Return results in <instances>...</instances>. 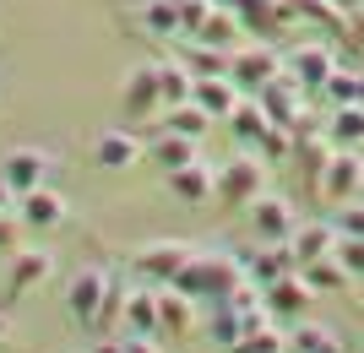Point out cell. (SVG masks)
<instances>
[{"label":"cell","instance_id":"obj_1","mask_svg":"<svg viewBox=\"0 0 364 353\" xmlns=\"http://www.w3.org/2000/svg\"><path fill=\"white\" fill-rule=\"evenodd\" d=\"M245 261L240 256H228V250H196L191 261H185V272L168 283V288H180V293H191L196 305H228V293L245 283Z\"/></svg>","mask_w":364,"mask_h":353},{"label":"cell","instance_id":"obj_2","mask_svg":"<svg viewBox=\"0 0 364 353\" xmlns=\"http://www.w3.org/2000/svg\"><path fill=\"white\" fill-rule=\"evenodd\" d=\"M213 196L223 201L228 212H240V207H250L256 196H267V158H261V153H240V158H228L223 169H218Z\"/></svg>","mask_w":364,"mask_h":353},{"label":"cell","instance_id":"obj_3","mask_svg":"<svg viewBox=\"0 0 364 353\" xmlns=\"http://www.w3.org/2000/svg\"><path fill=\"white\" fill-rule=\"evenodd\" d=\"M289 71V55L272 44H240L234 49V60H228V82L240 92H261L272 77H283Z\"/></svg>","mask_w":364,"mask_h":353},{"label":"cell","instance_id":"obj_4","mask_svg":"<svg viewBox=\"0 0 364 353\" xmlns=\"http://www.w3.org/2000/svg\"><path fill=\"white\" fill-rule=\"evenodd\" d=\"M191 256H196V250L180 245V239H152V245L136 250V272L147 277L152 288H168V283L185 272V261H191Z\"/></svg>","mask_w":364,"mask_h":353},{"label":"cell","instance_id":"obj_5","mask_svg":"<svg viewBox=\"0 0 364 353\" xmlns=\"http://www.w3.org/2000/svg\"><path fill=\"white\" fill-rule=\"evenodd\" d=\"M316 190H321L326 201H337V207H343V201H353V196L364 190V158L353 153V147H337L332 163L321 169V185H316Z\"/></svg>","mask_w":364,"mask_h":353},{"label":"cell","instance_id":"obj_6","mask_svg":"<svg viewBox=\"0 0 364 353\" xmlns=\"http://www.w3.org/2000/svg\"><path fill=\"white\" fill-rule=\"evenodd\" d=\"M256 98H261V109L272 114V125H289V131H299V125H304V87H299V77H294V71L272 77Z\"/></svg>","mask_w":364,"mask_h":353},{"label":"cell","instance_id":"obj_7","mask_svg":"<svg viewBox=\"0 0 364 353\" xmlns=\"http://www.w3.org/2000/svg\"><path fill=\"white\" fill-rule=\"evenodd\" d=\"M49 169H55V158H49L44 147H11V153L0 158V180L11 185L16 196H28V190H38Z\"/></svg>","mask_w":364,"mask_h":353},{"label":"cell","instance_id":"obj_8","mask_svg":"<svg viewBox=\"0 0 364 353\" xmlns=\"http://www.w3.org/2000/svg\"><path fill=\"white\" fill-rule=\"evenodd\" d=\"M250 229H256V245H277V239H294V229H299V217H294V207L283 196H256L250 207Z\"/></svg>","mask_w":364,"mask_h":353},{"label":"cell","instance_id":"obj_9","mask_svg":"<svg viewBox=\"0 0 364 353\" xmlns=\"http://www.w3.org/2000/svg\"><path fill=\"white\" fill-rule=\"evenodd\" d=\"M104 288H109L104 266H82V272L71 277V288H65V315L82 321V326H92V315H98V305H104Z\"/></svg>","mask_w":364,"mask_h":353},{"label":"cell","instance_id":"obj_10","mask_svg":"<svg viewBox=\"0 0 364 353\" xmlns=\"http://www.w3.org/2000/svg\"><path fill=\"white\" fill-rule=\"evenodd\" d=\"M245 272H250V283H277V277L299 272V250H294V239H277V245H261L245 256Z\"/></svg>","mask_w":364,"mask_h":353},{"label":"cell","instance_id":"obj_11","mask_svg":"<svg viewBox=\"0 0 364 353\" xmlns=\"http://www.w3.org/2000/svg\"><path fill=\"white\" fill-rule=\"evenodd\" d=\"M289 71L299 77L304 92H321V87H326V77L337 71V49L332 44H299L289 55Z\"/></svg>","mask_w":364,"mask_h":353},{"label":"cell","instance_id":"obj_12","mask_svg":"<svg viewBox=\"0 0 364 353\" xmlns=\"http://www.w3.org/2000/svg\"><path fill=\"white\" fill-rule=\"evenodd\" d=\"M16 217H22L28 229H60L65 223V196L49 190V185H38L28 196H16Z\"/></svg>","mask_w":364,"mask_h":353},{"label":"cell","instance_id":"obj_13","mask_svg":"<svg viewBox=\"0 0 364 353\" xmlns=\"http://www.w3.org/2000/svg\"><path fill=\"white\" fill-rule=\"evenodd\" d=\"M120 98H125V114H131V120H147L152 109H164V92H158V65H136V71L125 77Z\"/></svg>","mask_w":364,"mask_h":353},{"label":"cell","instance_id":"obj_14","mask_svg":"<svg viewBox=\"0 0 364 353\" xmlns=\"http://www.w3.org/2000/svg\"><path fill=\"white\" fill-rule=\"evenodd\" d=\"M158 315H164V337L168 342H185L196 332V299L180 288H158Z\"/></svg>","mask_w":364,"mask_h":353},{"label":"cell","instance_id":"obj_15","mask_svg":"<svg viewBox=\"0 0 364 353\" xmlns=\"http://www.w3.org/2000/svg\"><path fill=\"white\" fill-rule=\"evenodd\" d=\"M310 299H316V288L304 283V272H289V277H277V283H267V310L272 315H304L310 310Z\"/></svg>","mask_w":364,"mask_h":353},{"label":"cell","instance_id":"obj_16","mask_svg":"<svg viewBox=\"0 0 364 353\" xmlns=\"http://www.w3.org/2000/svg\"><path fill=\"white\" fill-rule=\"evenodd\" d=\"M223 125L234 131V141H240V147H256V141L267 136V131H272V114L261 109V98H256V92H245V98H240V109H234V114H228Z\"/></svg>","mask_w":364,"mask_h":353},{"label":"cell","instance_id":"obj_17","mask_svg":"<svg viewBox=\"0 0 364 353\" xmlns=\"http://www.w3.org/2000/svg\"><path fill=\"white\" fill-rule=\"evenodd\" d=\"M125 332L131 337H164V315H158V288H136L125 299Z\"/></svg>","mask_w":364,"mask_h":353},{"label":"cell","instance_id":"obj_18","mask_svg":"<svg viewBox=\"0 0 364 353\" xmlns=\"http://www.w3.org/2000/svg\"><path fill=\"white\" fill-rule=\"evenodd\" d=\"M191 98H196V104L207 109L213 120H228V114L240 109V98H245V92L234 87L228 77H196V92H191Z\"/></svg>","mask_w":364,"mask_h":353},{"label":"cell","instance_id":"obj_19","mask_svg":"<svg viewBox=\"0 0 364 353\" xmlns=\"http://www.w3.org/2000/svg\"><path fill=\"white\" fill-rule=\"evenodd\" d=\"M294 250H299V266H304V261H321V256H332V250H337V223H332V217L299 223V229H294Z\"/></svg>","mask_w":364,"mask_h":353},{"label":"cell","instance_id":"obj_20","mask_svg":"<svg viewBox=\"0 0 364 353\" xmlns=\"http://www.w3.org/2000/svg\"><path fill=\"white\" fill-rule=\"evenodd\" d=\"M201 44H213V49H228V55H234V49L245 44V22H240V11H234V6H213V16H207V28L196 33Z\"/></svg>","mask_w":364,"mask_h":353},{"label":"cell","instance_id":"obj_21","mask_svg":"<svg viewBox=\"0 0 364 353\" xmlns=\"http://www.w3.org/2000/svg\"><path fill=\"white\" fill-rule=\"evenodd\" d=\"M49 272H55V256H49V250H11V299L38 288Z\"/></svg>","mask_w":364,"mask_h":353},{"label":"cell","instance_id":"obj_22","mask_svg":"<svg viewBox=\"0 0 364 353\" xmlns=\"http://www.w3.org/2000/svg\"><path fill=\"white\" fill-rule=\"evenodd\" d=\"M141 153V136L136 131H104L98 136V147H92V158H98V169H131Z\"/></svg>","mask_w":364,"mask_h":353},{"label":"cell","instance_id":"obj_23","mask_svg":"<svg viewBox=\"0 0 364 353\" xmlns=\"http://www.w3.org/2000/svg\"><path fill=\"white\" fill-rule=\"evenodd\" d=\"M213 185H218V174L207 169V163H185V169H174L168 174V190H174V196L180 201H191V207H196V201H213Z\"/></svg>","mask_w":364,"mask_h":353},{"label":"cell","instance_id":"obj_24","mask_svg":"<svg viewBox=\"0 0 364 353\" xmlns=\"http://www.w3.org/2000/svg\"><path fill=\"white\" fill-rule=\"evenodd\" d=\"M158 92H164V109L191 104V92H196L191 65H185V60H158Z\"/></svg>","mask_w":364,"mask_h":353},{"label":"cell","instance_id":"obj_25","mask_svg":"<svg viewBox=\"0 0 364 353\" xmlns=\"http://www.w3.org/2000/svg\"><path fill=\"white\" fill-rule=\"evenodd\" d=\"M326 136H332V147H353V153H359L364 147V104H337Z\"/></svg>","mask_w":364,"mask_h":353},{"label":"cell","instance_id":"obj_26","mask_svg":"<svg viewBox=\"0 0 364 353\" xmlns=\"http://www.w3.org/2000/svg\"><path fill=\"white\" fill-rule=\"evenodd\" d=\"M152 158H158V169L174 174L185 163H196V136H180V131H164V136L152 141Z\"/></svg>","mask_w":364,"mask_h":353},{"label":"cell","instance_id":"obj_27","mask_svg":"<svg viewBox=\"0 0 364 353\" xmlns=\"http://www.w3.org/2000/svg\"><path fill=\"white\" fill-rule=\"evenodd\" d=\"M164 125L168 131H180V136H207V131H213V114H207V109L196 104V98H191V104H174V109H164Z\"/></svg>","mask_w":364,"mask_h":353},{"label":"cell","instance_id":"obj_28","mask_svg":"<svg viewBox=\"0 0 364 353\" xmlns=\"http://www.w3.org/2000/svg\"><path fill=\"white\" fill-rule=\"evenodd\" d=\"M125 277L120 272H109V288H104V305H98V315H92V332H114V326L125 321Z\"/></svg>","mask_w":364,"mask_h":353},{"label":"cell","instance_id":"obj_29","mask_svg":"<svg viewBox=\"0 0 364 353\" xmlns=\"http://www.w3.org/2000/svg\"><path fill=\"white\" fill-rule=\"evenodd\" d=\"M141 28L152 33V38H180V6H174V0H147V6H141Z\"/></svg>","mask_w":364,"mask_h":353},{"label":"cell","instance_id":"obj_30","mask_svg":"<svg viewBox=\"0 0 364 353\" xmlns=\"http://www.w3.org/2000/svg\"><path fill=\"white\" fill-rule=\"evenodd\" d=\"M207 337H213L218 342V348H234V342H240L245 337V315H240V310H234V305H213V315H207Z\"/></svg>","mask_w":364,"mask_h":353},{"label":"cell","instance_id":"obj_31","mask_svg":"<svg viewBox=\"0 0 364 353\" xmlns=\"http://www.w3.org/2000/svg\"><path fill=\"white\" fill-rule=\"evenodd\" d=\"M289 353H343V342L326 332V326H316V321H299L289 332Z\"/></svg>","mask_w":364,"mask_h":353},{"label":"cell","instance_id":"obj_32","mask_svg":"<svg viewBox=\"0 0 364 353\" xmlns=\"http://www.w3.org/2000/svg\"><path fill=\"white\" fill-rule=\"evenodd\" d=\"M228 60H234L228 49H213V44H201V38L185 49V65H191V77H228Z\"/></svg>","mask_w":364,"mask_h":353},{"label":"cell","instance_id":"obj_33","mask_svg":"<svg viewBox=\"0 0 364 353\" xmlns=\"http://www.w3.org/2000/svg\"><path fill=\"white\" fill-rule=\"evenodd\" d=\"M299 272H304V283H310L316 293H337L343 283H348V272H343V261H337V256H321V261H304Z\"/></svg>","mask_w":364,"mask_h":353},{"label":"cell","instance_id":"obj_34","mask_svg":"<svg viewBox=\"0 0 364 353\" xmlns=\"http://www.w3.org/2000/svg\"><path fill=\"white\" fill-rule=\"evenodd\" d=\"M321 92H326L332 104H364V77H359V71H343V65H337Z\"/></svg>","mask_w":364,"mask_h":353},{"label":"cell","instance_id":"obj_35","mask_svg":"<svg viewBox=\"0 0 364 353\" xmlns=\"http://www.w3.org/2000/svg\"><path fill=\"white\" fill-rule=\"evenodd\" d=\"M228 353H289V337H283L277 326H261V332H245Z\"/></svg>","mask_w":364,"mask_h":353},{"label":"cell","instance_id":"obj_36","mask_svg":"<svg viewBox=\"0 0 364 353\" xmlns=\"http://www.w3.org/2000/svg\"><path fill=\"white\" fill-rule=\"evenodd\" d=\"M256 153L267 158V163H277V158H289V153H294V131H289V125H272V131H267V136L256 141Z\"/></svg>","mask_w":364,"mask_h":353},{"label":"cell","instance_id":"obj_37","mask_svg":"<svg viewBox=\"0 0 364 353\" xmlns=\"http://www.w3.org/2000/svg\"><path fill=\"white\" fill-rule=\"evenodd\" d=\"M337 261H343V272L348 277H364V239H353V234H337Z\"/></svg>","mask_w":364,"mask_h":353},{"label":"cell","instance_id":"obj_38","mask_svg":"<svg viewBox=\"0 0 364 353\" xmlns=\"http://www.w3.org/2000/svg\"><path fill=\"white\" fill-rule=\"evenodd\" d=\"M174 6H180V28L191 33V38H196V33L207 28V16H213V0H174Z\"/></svg>","mask_w":364,"mask_h":353},{"label":"cell","instance_id":"obj_39","mask_svg":"<svg viewBox=\"0 0 364 353\" xmlns=\"http://www.w3.org/2000/svg\"><path fill=\"white\" fill-rule=\"evenodd\" d=\"M332 223H337V234H353V239H364V201H343Z\"/></svg>","mask_w":364,"mask_h":353},{"label":"cell","instance_id":"obj_40","mask_svg":"<svg viewBox=\"0 0 364 353\" xmlns=\"http://www.w3.org/2000/svg\"><path fill=\"white\" fill-rule=\"evenodd\" d=\"M22 229H28V223H22V217H0V256H11V250H22Z\"/></svg>","mask_w":364,"mask_h":353},{"label":"cell","instance_id":"obj_41","mask_svg":"<svg viewBox=\"0 0 364 353\" xmlns=\"http://www.w3.org/2000/svg\"><path fill=\"white\" fill-rule=\"evenodd\" d=\"M120 348H125V353H158V337H131V332H125Z\"/></svg>","mask_w":364,"mask_h":353},{"label":"cell","instance_id":"obj_42","mask_svg":"<svg viewBox=\"0 0 364 353\" xmlns=\"http://www.w3.org/2000/svg\"><path fill=\"white\" fill-rule=\"evenodd\" d=\"M11 207H16V190H11V185H6V180H0V217L11 212Z\"/></svg>","mask_w":364,"mask_h":353},{"label":"cell","instance_id":"obj_43","mask_svg":"<svg viewBox=\"0 0 364 353\" xmlns=\"http://www.w3.org/2000/svg\"><path fill=\"white\" fill-rule=\"evenodd\" d=\"M348 33H353V38L364 44V6H359V11H348Z\"/></svg>","mask_w":364,"mask_h":353},{"label":"cell","instance_id":"obj_44","mask_svg":"<svg viewBox=\"0 0 364 353\" xmlns=\"http://www.w3.org/2000/svg\"><path fill=\"white\" fill-rule=\"evenodd\" d=\"M92 353H125V348H120V337H104V342H98Z\"/></svg>","mask_w":364,"mask_h":353},{"label":"cell","instance_id":"obj_45","mask_svg":"<svg viewBox=\"0 0 364 353\" xmlns=\"http://www.w3.org/2000/svg\"><path fill=\"white\" fill-rule=\"evenodd\" d=\"M11 337V321H6V310H0V342Z\"/></svg>","mask_w":364,"mask_h":353},{"label":"cell","instance_id":"obj_46","mask_svg":"<svg viewBox=\"0 0 364 353\" xmlns=\"http://www.w3.org/2000/svg\"><path fill=\"white\" fill-rule=\"evenodd\" d=\"M213 6H234V0H213Z\"/></svg>","mask_w":364,"mask_h":353}]
</instances>
